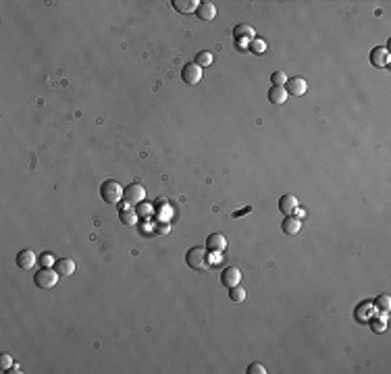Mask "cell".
<instances>
[{
    "mask_svg": "<svg viewBox=\"0 0 391 374\" xmlns=\"http://www.w3.org/2000/svg\"><path fill=\"white\" fill-rule=\"evenodd\" d=\"M123 193H125V187H121L117 181H113V179H108V181H104L102 185H100V197L106 202V204H119V200L123 197Z\"/></svg>",
    "mask_w": 391,
    "mask_h": 374,
    "instance_id": "obj_1",
    "label": "cell"
},
{
    "mask_svg": "<svg viewBox=\"0 0 391 374\" xmlns=\"http://www.w3.org/2000/svg\"><path fill=\"white\" fill-rule=\"evenodd\" d=\"M185 262L191 270H200L204 273L208 268V254L204 248H191L187 254H185Z\"/></svg>",
    "mask_w": 391,
    "mask_h": 374,
    "instance_id": "obj_2",
    "label": "cell"
},
{
    "mask_svg": "<svg viewBox=\"0 0 391 374\" xmlns=\"http://www.w3.org/2000/svg\"><path fill=\"white\" fill-rule=\"evenodd\" d=\"M58 277H60V275H58L54 268L42 266V270H38V273L34 275V283H36V287H40V289H52V287H56Z\"/></svg>",
    "mask_w": 391,
    "mask_h": 374,
    "instance_id": "obj_3",
    "label": "cell"
},
{
    "mask_svg": "<svg viewBox=\"0 0 391 374\" xmlns=\"http://www.w3.org/2000/svg\"><path fill=\"white\" fill-rule=\"evenodd\" d=\"M181 79L187 85H198L202 81V67H198L196 62H187L181 69Z\"/></svg>",
    "mask_w": 391,
    "mask_h": 374,
    "instance_id": "obj_4",
    "label": "cell"
},
{
    "mask_svg": "<svg viewBox=\"0 0 391 374\" xmlns=\"http://www.w3.org/2000/svg\"><path fill=\"white\" fill-rule=\"evenodd\" d=\"M283 87H285L287 96H304L308 90V81L304 77H291V79H287V83Z\"/></svg>",
    "mask_w": 391,
    "mask_h": 374,
    "instance_id": "obj_5",
    "label": "cell"
},
{
    "mask_svg": "<svg viewBox=\"0 0 391 374\" xmlns=\"http://www.w3.org/2000/svg\"><path fill=\"white\" fill-rule=\"evenodd\" d=\"M123 197L127 200V204H140V202L146 200V189L140 183H132L129 187H125Z\"/></svg>",
    "mask_w": 391,
    "mask_h": 374,
    "instance_id": "obj_6",
    "label": "cell"
},
{
    "mask_svg": "<svg viewBox=\"0 0 391 374\" xmlns=\"http://www.w3.org/2000/svg\"><path fill=\"white\" fill-rule=\"evenodd\" d=\"M240 281H242V270L237 266H227L221 273V283H223V287H227V289L235 287V285H240Z\"/></svg>",
    "mask_w": 391,
    "mask_h": 374,
    "instance_id": "obj_7",
    "label": "cell"
},
{
    "mask_svg": "<svg viewBox=\"0 0 391 374\" xmlns=\"http://www.w3.org/2000/svg\"><path fill=\"white\" fill-rule=\"evenodd\" d=\"M298 206H300V202H298V197H296L294 193H285V195L279 197V212H281V214L289 216V214L296 212Z\"/></svg>",
    "mask_w": 391,
    "mask_h": 374,
    "instance_id": "obj_8",
    "label": "cell"
},
{
    "mask_svg": "<svg viewBox=\"0 0 391 374\" xmlns=\"http://www.w3.org/2000/svg\"><path fill=\"white\" fill-rule=\"evenodd\" d=\"M206 248L212 250V252H225L227 248V239L223 233H210L206 237Z\"/></svg>",
    "mask_w": 391,
    "mask_h": 374,
    "instance_id": "obj_9",
    "label": "cell"
},
{
    "mask_svg": "<svg viewBox=\"0 0 391 374\" xmlns=\"http://www.w3.org/2000/svg\"><path fill=\"white\" fill-rule=\"evenodd\" d=\"M34 264H36V254L31 250H21L17 254V266L21 270H31Z\"/></svg>",
    "mask_w": 391,
    "mask_h": 374,
    "instance_id": "obj_10",
    "label": "cell"
},
{
    "mask_svg": "<svg viewBox=\"0 0 391 374\" xmlns=\"http://www.w3.org/2000/svg\"><path fill=\"white\" fill-rule=\"evenodd\" d=\"M233 38L237 40V42H252L254 38H256V31H254V27L252 25H248V23H240V25H235V29H233Z\"/></svg>",
    "mask_w": 391,
    "mask_h": 374,
    "instance_id": "obj_11",
    "label": "cell"
},
{
    "mask_svg": "<svg viewBox=\"0 0 391 374\" xmlns=\"http://www.w3.org/2000/svg\"><path fill=\"white\" fill-rule=\"evenodd\" d=\"M300 229H302V221H300V218H296V216H285L283 218V223H281V231H283L285 235H298L300 233Z\"/></svg>",
    "mask_w": 391,
    "mask_h": 374,
    "instance_id": "obj_12",
    "label": "cell"
},
{
    "mask_svg": "<svg viewBox=\"0 0 391 374\" xmlns=\"http://www.w3.org/2000/svg\"><path fill=\"white\" fill-rule=\"evenodd\" d=\"M54 270L60 275V277H71L75 273V262L71 258H58L54 262Z\"/></svg>",
    "mask_w": 391,
    "mask_h": 374,
    "instance_id": "obj_13",
    "label": "cell"
},
{
    "mask_svg": "<svg viewBox=\"0 0 391 374\" xmlns=\"http://www.w3.org/2000/svg\"><path fill=\"white\" fill-rule=\"evenodd\" d=\"M287 92H285V87L283 85H273L271 90H269V102L271 104H277V106H281V104H285L287 102Z\"/></svg>",
    "mask_w": 391,
    "mask_h": 374,
    "instance_id": "obj_14",
    "label": "cell"
},
{
    "mask_svg": "<svg viewBox=\"0 0 391 374\" xmlns=\"http://www.w3.org/2000/svg\"><path fill=\"white\" fill-rule=\"evenodd\" d=\"M196 17L200 21H212L216 17V7L212 3H200L198 9H196Z\"/></svg>",
    "mask_w": 391,
    "mask_h": 374,
    "instance_id": "obj_15",
    "label": "cell"
},
{
    "mask_svg": "<svg viewBox=\"0 0 391 374\" xmlns=\"http://www.w3.org/2000/svg\"><path fill=\"white\" fill-rule=\"evenodd\" d=\"M371 60H373L375 67H387V62H389V52H387V48H385V46H377V48H373V52H371Z\"/></svg>",
    "mask_w": 391,
    "mask_h": 374,
    "instance_id": "obj_16",
    "label": "cell"
},
{
    "mask_svg": "<svg viewBox=\"0 0 391 374\" xmlns=\"http://www.w3.org/2000/svg\"><path fill=\"white\" fill-rule=\"evenodd\" d=\"M198 5H200L198 0H173V7L179 13H193L198 9Z\"/></svg>",
    "mask_w": 391,
    "mask_h": 374,
    "instance_id": "obj_17",
    "label": "cell"
},
{
    "mask_svg": "<svg viewBox=\"0 0 391 374\" xmlns=\"http://www.w3.org/2000/svg\"><path fill=\"white\" fill-rule=\"evenodd\" d=\"M229 299H231L233 303H244V301H246V289L240 287V285H235V287L229 289Z\"/></svg>",
    "mask_w": 391,
    "mask_h": 374,
    "instance_id": "obj_18",
    "label": "cell"
},
{
    "mask_svg": "<svg viewBox=\"0 0 391 374\" xmlns=\"http://www.w3.org/2000/svg\"><path fill=\"white\" fill-rule=\"evenodd\" d=\"M212 60H214V56H212V52H208V50H202V52H198L196 54V64L198 67H208V64H212Z\"/></svg>",
    "mask_w": 391,
    "mask_h": 374,
    "instance_id": "obj_19",
    "label": "cell"
},
{
    "mask_svg": "<svg viewBox=\"0 0 391 374\" xmlns=\"http://www.w3.org/2000/svg\"><path fill=\"white\" fill-rule=\"evenodd\" d=\"M375 305H377V310H381V312H389L391 310V297L389 295H379L375 299Z\"/></svg>",
    "mask_w": 391,
    "mask_h": 374,
    "instance_id": "obj_20",
    "label": "cell"
},
{
    "mask_svg": "<svg viewBox=\"0 0 391 374\" xmlns=\"http://www.w3.org/2000/svg\"><path fill=\"white\" fill-rule=\"evenodd\" d=\"M250 50H252L254 54H263V52L267 50V42L260 40V38H254V40L250 42Z\"/></svg>",
    "mask_w": 391,
    "mask_h": 374,
    "instance_id": "obj_21",
    "label": "cell"
},
{
    "mask_svg": "<svg viewBox=\"0 0 391 374\" xmlns=\"http://www.w3.org/2000/svg\"><path fill=\"white\" fill-rule=\"evenodd\" d=\"M119 216H121V223H123V225H134V223L138 221V216H136L134 210H125V208H123Z\"/></svg>",
    "mask_w": 391,
    "mask_h": 374,
    "instance_id": "obj_22",
    "label": "cell"
},
{
    "mask_svg": "<svg viewBox=\"0 0 391 374\" xmlns=\"http://www.w3.org/2000/svg\"><path fill=\"white\" fill-rule=\"evenodd\" d=\"M271 81H273V85H285V83H287L285 71H275V73L271 75Z\"/></svg>",
    "mask_w": 391,
    "mask_h": 374,
    "instance_id": "obj_23",
    "label": "cell"
},
{
    "mask_svg": "<svg viewBox=\"0 0 391 374\" xmlns=\"http://www.w3.org/2000/svg\"><path fill=\"white\" fill-rule=\"evenodd\" d=\"M11 368H13V358H11L9 354H3V356H0V370L9 372Z\"/></svg>",
    "mask_w": 391,
    "mask_h": 374,
    "instance_id": "obj_24",
    "label": "cell"
},
{
    "mask_svg": "<svg viewBox=\"0 0 391 374\" xmlns=\"http://www.w3.org/2000/svg\"><path fill=\"white\" fill-rule=\"evenodd\" d=\"M248 372H250V374H265V372H267V368H265L263 364L254 362V364H250V366H248Z\"/></svg>",
    "mask_w": 391,
    "mask_h": 374,
    "instance_id": "obj_25",
    "label": "cell"
},
{
    "mask_svg": "<svg viewBox=\"0 0 391 374\" xmlns=\"http://www.w3.org/2000/svg\"><path fill=\"white\" fill-rule=\"evenodd\" d=\"M40 262H42V266H52V264H54L56 260H54V258H52V256L46 252L44 256H42V260H40Z\"/></svg>",
    "mask_w": 391,
    "mask_h": 374,
    "instance_id": "obj_26",
    "label": "cell"
},
{
    "mask_svg": "<svg viewBox=\"0 0 391 374\" xmlns=\"http://www.w3.org/2000/svg\"><path fill=\"white\" fill-rule=\"evenodd\" d=\"M373 331H375V333L385 331V322H373Z\"/></svg>",
    "mask_w": 391,
    "mask_h": 374,
    "instance_id": "obj_27",
    "label": "cell"
},
{
    "mask_svg": "<svg viewBox=\"0 0 391 374\" xmlns=\"http://www.w3.org/2000/svg\"><path fill=\"white\" fill-rule=\"evenodd\" d=\"M250 210H252V208H250V206H248V208H244V210H237V212H233V218H240V216H242V214H248V212H250Z\"/></svg>",
    "mask_w": 391,
    "mask_h": 374,
    "instance_id": "obj_28",
    "label": "cell"
}]
</instances>
